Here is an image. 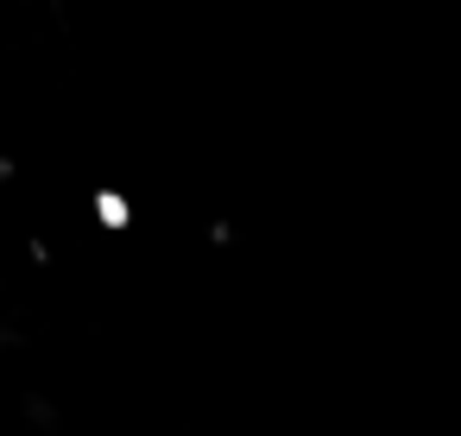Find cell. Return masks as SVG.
<instances>
[{"label": "cell", "mask_w": 461, "mask_h": 436, "mask_svg": "<svg viewBox=\"0 0 461 436\" xmlns=\"http://www.w3.org/2000/svg\"><path fill=\"white\" fill-rule=\"evenodd\" d=\"M89 215H95V228H108V234H127V228H133V196L102 184V190L89 196Z\"/></svg>", "instance_id": "obj_1"}]
</instances>
